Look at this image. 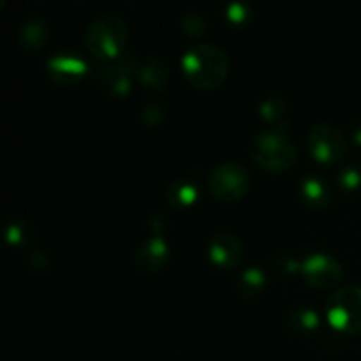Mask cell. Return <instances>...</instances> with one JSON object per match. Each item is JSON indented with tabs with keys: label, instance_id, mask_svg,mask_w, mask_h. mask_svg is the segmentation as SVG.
<instances>
[{
	"label": "cell",
	"instance_id": "obj_11",
	"mask_svg": "<svg viewBox=\"0 0 361 361\" xmlns=\"http://www.w3.org/2000/svg\"><path fill=\"white\" fill-rule=\"evenodd\" d=\"M137 80L147 90L159 92L168 83V66L159 55H148L137 69Z\"/></svg>",
	"mask_w": 361,
	"mask_h": 361
},
{
	"label": "cell",
	"instance_id": "obj_18",
	"mask_svg": "<svg viewBox=\"0 0 361 361\" xmlns=\"http://www.w3.org/2000/svg\"><path fill=\"white\" fill-rule=\"evenodd\" d=\"M180 23H182L183 32L189 35H201L207 32V20L197 11H189V13L182 14Z\"/></svg>",
	"mask_w": 361,
	"mask_h": 361
},
{
	"label": "cell",
	"instance_id": "obj_1",
	"mask_svg": "<svg viewBox=\"0 0 361 361\" xmlns=\"http://www.w3.org/2000/svg\"><path fill=\"white\" fill-rule=\"evenodd\" d=\"M182 69L194 87L217 88L229 74L228 53L215 44L200 42L183 53Z\"/></svg>",
	"mask_w": 361,
	"mask_h": 361
},
{
	"label": "cell",
	"instance_id": "obj_7",
	"mask_svg": "<svg viewBox=\"0 0 361 361\" xmlns=\"http://www.w3.org/2000/svg\"><path fill=\"white\" fill-rule=\"evenodd\" d=\"M303 277L310 286L319 289L334 288L344 275L341 263L328 254H312L302 267Z\"/></svg>",
	"mask_w": 361,
	"mask_h": 361
},
{
	"label": "cell",
	"instance_id": "obj_17",
	"mask_svg": "<svg viewBox=\"0 0 361 361\" xmlns=\"http://www.w3.org/2000/svg\"><path fill=\"white\" fill-rule=\"evenodd\" d=\"M286 109H288L286 101L282 97H279V95H270V97L264 99L263 104H261V113H263L264 118L270 120V122H277V120L284 118Z\"/></svg>",
	"mask_w": 361,
	"mask_h": 361
},
{
	"label": "cell",
	"instance_id": "obj_20",
	"mask_svg": "<svg viewBox=\"0 0 361 361\" xmlns=\"http://www.w3.org/2000/svg\"><path fill=\"white\" fill-rule=\"evenodd\" d=\"M264 284V274L259 268H249L242 275V289L245 293H256Z\"/></svg>",
	"mask_w": 361,
	"mask_h": 361
},
{
	"label": "cell",
	"instance_id": "obj_5",
	"mask_svg": "<svg viewBox=\"0 0 361 361\" xmlns=\"http://www.w3.org/2000/svg\"><path fill=\"white\" fill-rule=\"evenodd\" d=\"M208 185L217 200L231 203L245 196L250 187V175L242 164L224 162L212 171Z\"/></svg>",
	"mask_w": 361,
	"mask_h": 361
},
{
	"label": "cell",
	"instance_id": "obj_4",
	"mask_svg": "<svg viewBox=\"0 0 361 361\" xmlns=\"http://www.w3.org/2000/svg\"><path fill=\"white\" fill-rule=\"evenodd\" d=\"M328 321L345 334L361 331V286L348 284L330 296L326 303Z\"/></svg>",
	"mask_w": 361,
	"mask_h": 361
},
{
	"label": "cell",
	"instance_id": "obj_3",
	"mask_svg": "<svg viewBox=\"0 0 361 361\" xmlns=\"http://www.w3.org/2000/svg\"><path fill=\"white\" fill-rule=\"evenodd\" d=\"M254 161L270 171H286L296 162V147L282 130L270 129L259 133L250 143Z\"/></svg>",
	"mask_w": 361,
	"mask_h": 361
},
{
	"label": "cell",
	"instance_id": "obj_19",
	"mask_svg": "<svg viewBox=\"0 0 361 361\" xmlns=\"http://www.w3.org/2000/svg\"><path fill=\"white\" fill-rule=\"evenodd\" d=\"M6 236L11 243L21 245V243L30 242L32 228L28 224H25V222H13L11 226H7Z\"/></svg>",
	"mask_w": 361,
	"mask_h": 361
},
{
	"label": "cell",
	"instance_id": "obj_12",
	"mask_svg": "<svg viewBox=\"0 0 361 361\" xmlns=\"http://www.w3.org/2000/svg\"><path fill=\"white\" fill-rule=\"evenodd\" d=\"M87 71V63L76 55H55L48 62V73L60 83H71L83 76Z\"/></svg>",
	"mask_w": 361,
	"mask_h": 361
},
{
	"label": "cell",
	"instance_id": "obj_21",
	"mask_svg": "<svg viewBox=\"0 0 361 361\" xmlns=\"http://www.w3.org/2000/svg\"><path fill=\"white\" fill-rule=\"evenodd\" d=\"M341 182L342 185L348 187V189H353L361 182V175L356 168H345L344 171L341 173Z\"/></svg>",
	"mask_w": 361,
	"mask_h": 361
},
{
	"label": "cell",
	"instance_id": "obj_8",
	"mask_svg": "<svg viewBox=\"0 0 361 361\" xmlns=\"http://www.w3.org/2000/svg\"><path fill=\"white\" fill-rule=\"evenodd\" d=\"M243 247L238 236L233 233L221 231L215 233L210 240V247H208V254L210 259L214 261L217 267L222 268H235L236 264L242 261Z\"/></svg>",
	"mask_w": 361,
	"mask_h": 361
},
{
	"label": "cell",
	"instance_id": "obj_22",
	"mask_svg": "<svg viewBox=\"0 0 361 361\" xmlns=\"http://www.w3.org/2000/svg\"><path fill=\"white\" fill-rule=\"evenodd\" d=\"M164 116V109L161 108V106H148L147 109L143 111V120L147 123H150V126H154V123H159V120Z\"/></svg>",
	"mask_w": 361,
	"mask_h": 361
},
{
	"label": "cell",
	"instance_id": "obj_10",
	"mask_svg": "<svg viewBox=\"0 0 361 361\" xmlns=\"http://www.w3.org/2000/svg\"><path fill=\"white\" fill-rule=\"evenodd\" d=\"M169 247L164 238L161 236H152L147 242L140 245L136 250V267L145 274H152V271L159 270L162 264L168 261Z\"/></svg>",
	"mask_w": 361,
	"mask_h": 361
},
{
	"label": "cell",
	"instance_id": "obj_2",
	"mask_svg": "<svg viewBox=\"0 0 361 361\" xmlns=\"http://www.w3.org/2000/svg\"><path fill=\"white\" fill-rule=\"evenodd\" d=\"M129 35L127 21L120 14L104 13L95 16L85 28V44L88 51L101 60H113L123 53Z\"/></svg>",
	"mask_w": 361,
	"mask_h": 361
},
{
	"label": "cell",
	"instance_id": "obj_13",
	"mask_svg": "<svg viewBox=\"0 0 361 361\" xmlns=\"http://www.w3.org/2000/svg\"><path fill=\"white\" fill-rule=\"evenodd\" d=\"M49 35L48 21L41 16H30L23 21L20 30V42L28 49H35L46 42Z\"/></svg>",
	"mask_w": 361,
	"mask_h": 361
},
{
	"label": "cell",
	"instance_id": "obj_6",
	"mask_svg": "<svg viewBox=\"0 0 361 361\" xmlns=\"http://www.w3.org/2000/svg\"><path fill=\"white\" fill-rule=\"evenodd\" d=\"M309 150L321 162L341 161L348 152V140L338 127L317 123L309 134Z\"/></svg>",
	"mask_w": 361,
	"mask_h": 361
},
{
	"label": "cell",
	"instance_id": "obj_9",
	"mask_svg": "<svg viewBox=\"0 0 361 361\" xmlns=\"http://www.w3.org/2000/svg\"><path fill=\"white\" fill-rule=\"evenodd\" d=\"M108 66H104V80L111 87L115 94H123L130 88V76L134 71L140 69L137 59L133 51H123L116 59L108 60Z\"/></svg>",
	"mask_w": 361,
	"mask_h": 361
},
{
	"label": "cell",
	"instance_id": "obj_23",
	"mask_svg": "<svg viewBox=\"0 0 361 361\" xmlns=\"http://www.w3.org/2000/svg\"><path fill=\"white\" fill-rule=\"evenodd\" d=\"M229 16L233 18V20H242L243 16H245V11H243V4H233L231 7H229Z\"/></svg>",
	"mask_w": 361,
	"mask_h": 361
},
{
	"label": "cell",
	"instance_id": "obj_14",
	"mask_svg": "<svg viewBox=\"0 0 361 361\" xmlns=\"http://www.w3.org/2000/svg\"><path fill=\"white\" fill-rule=\"evenodd\" d=\"M166 196L168 201L173 207H187V204L192 203L197 197V189L192 182H187V180H176V182L169 183L168 189H166Z\"/></svg>",
	"mask_w": 361,
	"mask_h": 361
},
{
	"label": "cell",
	"instance_id": "obj_24",
	"mask_svg": "<svg viewBox=\"0 0 361 361\" xmlns=\"http://www.w3.org/2000/svg\"><path fill=\"white\" fill-rule=\"evenodd\" d=\"M356 140H358L360 143H361V127L358 129V133H356Z\"/></svg>",
	"mask_w": 361,
	"mask_h": 361
},
{
	"label": "cell",
	"instance_id": "obj_15",
	"mask_svg": "<svg viewBox=\"0 0 361 361\" xmlns=\"http://www.w3.org/2000/svg\"><path fill=\"white\" fill-rule=\"evenodd\" d=\"M302 196L310 207L321 208L328 204L330 201V194H328L326 185L316 178H307L302 185Z\"/></svg>",
	"mask_w": 361,
	"mask_h": 361
},
{
	"label": "cell",
	"instance_id": "obj_16",
	"mask_svg": "<svg viewBox=\"0 0 361 361\" xmlns=\"http://www.w3.org/2000/svg\"><path fill=\"white\" fill-rule=\"evenodd\" d=\"M319 319L312 309H295L289 314V324L296 331H310L317 326Z\"/></svg>",
	"mask_w": 361,
	"mask_h": 361
}]
</instances>
